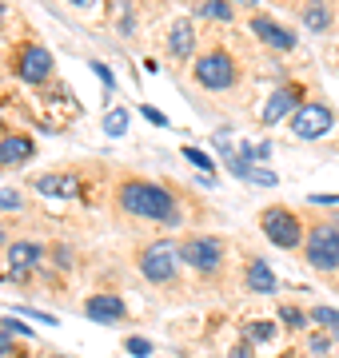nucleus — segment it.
I'll list each match as a JSON object with an SVG mask.
<instances>
[{
	"label": "nucleus",
	"instance_id": "f8f14e48",
	"mask_svg": "<svg viewBox=\"0 0 339 358\" xmlns=\"http://www.w3.org/2000/svg\"><path fill=\"white\" fill-rule=\"evenodd\" d=\"M32 155V140L28 136H4L0 140V164H25Z\"/></svg>",
	"mask_w": 339,
	"mask_h": 358
},
{
	"label": "nucleus",
	"instance_id": "b1692460",
	"mask_svg": "<svg viewBox=\"0 0 339 358\" xmlns=\"http://www.w3.org/2000/svg\"><path fill=\"white\" fill-rule=\"evenodd\" d=\"M184 155H188V159H192L196 167H204V171H212V167H216V164L208 159V155H204V152H196V148H184Z\"/></svg>",
	"mask_w": 339,
	"mask_h": 358
},
{
	"label": "nucleus",
	"instance_id": "20e7f679",
	"mask_svg": "<svg viewBox=\"0 0 339 358\" xmlns=\"http://www.w3.org/2000/svg\"><path fill=\"white\" fill-rule=\"evenodd\" d=\"M307 263L319 271L339 267V227H315L307 239Z\"/></svg>",
	"mask_w": 339,
	"mask_h": 358
},
{
	"label": "nucleus",
	"instance_id": "412c9836",
	"mask_svg": "<svg viewBox=\"0 0 339 358\" xmlns=\"http://www.w3.org/2000/svg\"><path fill=\"white\" fill-rule=\"evenodd\" d=\"M248 179H251V183H260V187H275V183H279V176H275V171H268V167H256V164L248 167Z\"/></svg>",
	"mask_w": 339,
	"mask_h": 358
},
{
	"label": "nucleus",
	"instance_id": "aec40b11",
	"mask_svg": "<svg viewBox=\"0 0 339 358\" xmlns=\"http://www.w3.org/2000/svg\"><path fill=\"white\" fill-rule=\"evenodd\" d=\"M124 128H128V112H124V108H112L108 120H104V131L108 136H124Z\"/></svg>",
	"mask_w": 339,
	"mask_h": 358
},
{
	"label": "nucleus",
	"instance_id": "dca6fc26",
	"mask_svg": "<svg viewBox=\"0 0 339 358\" xmlns=\"http://www.w3.org/2000/svg\"><path fill=\"white\" fill-rule=\"evenodd\" d=\"M36 259H40V247L36 243H13V247H8V263H13L16 271L36 267Z\"/></svg>",
	"mask_w": 339,
	"mask_h": 358
},
{
	"label": "nucleus",
	"instance_id": "c756f323",
	"mask_svg": "<svg viewBox=\"0 0 339 358\" xmlns=\"http://www.w3.org/2000/svg\"><path fill=\"white\" fill-rule=\"evenodd\" d=\"M284 322H287V327H303V315H296V310L284 307Z\"/></svg>",
	"mask_w": 339,
	"mask_h": 358
},
{
	"label": "nucleus",
	"instance_id": "1a4fd4ad",
	"mask_svg": "<svg viewBox=\"0 0 339 358\" xmlns=\"http://www.w3.org/2000/svg\"><path fill=\"white\" fill-rule=\"evenodd\" d=\"M84 315L96 322H120L124 319V303L112 299V294H92L88 303H84Z\"/></svg>",
	"mask_w": 339,
	"mask_h": 358
},
{
	"label": "nucleus",
	"instance_id": "cd10ccee",
	"mask_svg": "<svg viewBox=\"0 0 339 358\" xmlns=\"http://www.w3.org/2000/svg\"><path fill=\"white\" fill-rule=\"evenodd\" d=\"M92 72H96V76L104 80V88H112V84H116V80H112V72H108L104 64H92Z\"/></svg>",
	"mask_w": 339,
	"mask_h": 358
},
{
	"label": "nucleus",
	"instance_id": "bb28decb",
	"mask_svg": "<svg viewBox=\"0 0 339 358\" xmlns=\"http://www.w3.org/2000/svg\"><path fill=\"white\" fill-rule=\"evenodd\" d=\"M0 207H4V211H16V207H20V195L16 192H0Z\"/></svg>",
	"mask_w": 339,
	"mask_h": 358
},
{
	"label": "nucleus",
	"instance_id": "c9c22d12",
	"mask_svg": "<svg viewBox=\"0 0 339 358\" xmlns=\"http://www.w3.org/2000/svg\"><path fill=\"white\" fill-rule=\"evenodd\" d=\"M244 4H256V0H244Z\"/></svg>",
	"mask_w": 339,
	"mask_h": 358
},
{
	"label": "nucleus",
	"instance_id": "393cba45",
	"mask_svg": "<svg viewBox=\"0 0 339 358\" xmlns=\"http://www.w3.org/2000/svg\"><path fill=\"white\" fill-rule=\"evenodd\" d=\"M128 355L148 358V355H152V343H144V338H128Z\"/></svg>",
	"mask_w": 339,
	"mask_h": 358
},
{
	"label": "nucleus",
	"instance_id": "9b49d317",
	"mask_svg": "<svg viewBox=\"0 0 339 358\" xmlns=\"http://www.w3.org/2000/svg\"><path fill=\"white\" fill-rule=\"evenodd\" d=\"M296 100H300V88H296V84H287V88H279V92L272 96V100H268V108H263V120H268V124H279L284 115H291Z\"/></svg>",
	"mask_w": 339,
	"mask_h": 358
},
{
	"label": "nucleus",
	"instance_id": "72a5a7b5",
	"mask_svg": "<svg viewBox=\"0 0 339 358\" xmlns=\"http://www.w3.org/2000/svg\"><path fill=\"white\" fill-rule=\"evenodd\" d=\"M0 20H4V4H0Z\"/></svg>",
	"mask_w": 339,
	"mask_h": 358
},
{
	"label": "nucleus",
	"instance_id": "2eb2a0df",
	"mask_svg": "<svg viewBox=\"0 0 339 358\" xmlns=\"http://www.w3.org/2000/svg\"><path fill=\"white\" fill-rule=\"evenodd\" d=\"M36 192H44V195H76L80 192V183L72 176H40L36 179Z\"/></svg>",
	"mask_w": 339,
	"mask_h": 358
},
{
	"label": "nucleus",
	"instance_id": "5701e85b",
	"mask_svg": "<svg viewBox=\"0 0 339 358\" xmlns=\"http://www.w3.org/2000/svg\"><path fill=\"white\" fill-rule=\"evenodd\" d=\"M0 327H4V334H20V338H32V331H28L20 319H4Z\"/></svg>",
	"mask_w": 339,
	"mask_h": 358
},
{
	"label": "nucleus",
	"instance_id": "a211bd4d",
	"mask_svg": "<svg viewBox=\"0 0 339 358\" xmlns=\"http://www.w3.org/2000/svg\"><path fill=\"white\" fill-rule=\"evenodd\" d=\"M200 16L204 20H232V4L228 0H204L200 4Z\"/></svg>",
	"mask_w": 339,
	"mask_h": 358
},
{
	"label": "nucleus",
	"instance_id": "9d476101",
	"mask_svg": "<svg viewBox=\"0 0 339 358\" xmlns=\"http://www.w3.org/2000/svg\"><path fill=\"white\" fill-rule=\"evenodd\" d=\"M251 28H256V36H260L263 44H272V48H284V52H291V48H296V36H291L287 28L272 24L268 16H256V20H251Z\"/></svg>",
	"mask_w": 339,
	"mask_h": 358
},
{
	"label": "nucleus",
	"instance_id": "423d86ee",
	"mask_svg": "<svg viewBox=\"0 0 339 358\" xmlns=\"http://www.w3.org/2000/svg\"><path fill=\"white\" fill-rule=\"evenodd\" d=\"M331 124H335V115L327 112L324 103H303V108H296V115H291V128H296L300 140H319L324 131H331Z\"/></svg>",
	"mask_w": 339,
	"mask_h": 358
},
{
	"label": "nucleus",
	"instance_id": "2f4dec72",
	"mask_svg": "<svg viewBox=\"0 0 339 358\" xmlns=\"http://www.w3.org/2000/svg\"><path fill=\"white\" fill-rule=\"evenodd\" d=\"M8 355V338H4V334H0V358Z\"/></svg>",
	"mask_w": 339,
	"mask_h": 358
},
{
	"label": "nucleus",
	"instance_id": "0eeeda50",
	"mask_svg": "<svg viewBox=\"0 0 339 358\" xmlns=\"http://www.w3.org/2000/svg\"><path fill=\"white\" fill-rule=\"evenodd\" d=\"M16 72H20V80H25V84H44V80L53 76V52L40 48V44H28V48H20Z\"/></svg>",
	"mask_w": 339,
	"mask_h": 358
},
{
	"label": "nucleus",
	"instance_id": "c85d7f7f",
	"mask_svg": "<svg viewBox=\"0 0 339 358\" xmlns=\"http://www.w3.org/2000/svg\"><path fill=\"white\" fill-rule=\"evenodd\" d=\"M312 203H319V207H335V203H339V195H312Z\"/></svg>",
	"mask_w": 339,
	"mask_h": 358
},
{
	"label": "nucleus",
	"instance_id": "ddd939ff",
	"mask_svg": "<svg viewBox=\"0 0 339 358\" xmlns=\"http://www.w3.org/2000/svg\"><path fill=\"white\" fill-rule=\"evenodd\" d=\"M192 44H196V36H192V24H188V20H176V24H172V36H168L172 56L188 60V56H192Z\"/></svg>",
	"mask_w": 339,
	"mask_h": 358
},
{
	"label": "nucleus",
	"instance_id": "f257e3e1",
	"mask_svg": "<svg viewBox=\"0 0 339 358\" xmlns=\"http://www.w3.org/2000/svg\"><path fill=\"white\" fill-rule=\"evenodd\" d=\"M120 207L128 215L140 219H160V223H176V199L156 183H124L120 187Z\"/></svg>",
	"mask_w": 339,
	"mask_h": 358
},
{
	"label": "nucleus",
	"instance_id": "4be33fe9",
	"mask_svg": "<svg viewBox=\"0 0 339 358\" xmlns=\"http://www.w3.org/2000/svg\"><path fill=\"white\" fill-rule=\"evenodd\" d=\"M272 334H275L272 322H248V338L251 343H272Z\"/></svg>",
	"mask_w": 339,
	"mask_h": 358
},
{
	"label": "nucleus",
	"instance_id": "f3484780",
	"mask_svg": "<svg viewBox=\"0 0 339 358\" xmlns=\"http://www.w3.org/2000/svg\"><path fill=\"white\" fill-rule=\"evenodd\" d=\"M303 20H307V28L324 32V28L331 24V16H327V4H324V0H312V4L303 8Z\"/></svg>",
	"mask_w": 339,
	"mask_h": 358
},
{
	"label": "nucleus",
	"instance_id": "a878e982",
	"mask_svg": "<svg viewBox=\"0 0 339 358\" xmlns=\"http://www.w3.org/2000/svg\"><path fill=\"white\" fill-rule=\"evenodd\" d=\"M144 115H148V120H152L156 128H168V115H164V112H156L152 103H144Z\"/></svg>",
	"mask_w": 339,
	"mask_h": 358
},
{
	"label": "nucleus",
	"instance_id": "6e6552de",
	"mask_svg": "<svg viewBox=\"0 0 339 358\" xmlns=\"http://www.w3.org/2000/svg\"><path fill=\"white\" fill-rule=\"evenodd\" d=\"M180 259L188 263V267H196V271H216L220 267V243L216 239H188V243L180 247Z\"/></svg>",
	"mask_w": 339,
	"mask_h": 358
},
{
	"label": "nucleus",
	"instance_id": "4468645a",
	"mask_svg": "<svg viewBox=\"0 0 339 358\" xmlns=\"http://www.w3.org/2000/svg\"><path fill=\"white\" fill-rule=\"evenodd\" d=\"M248 287H251V291H260V294H272L275 291V275H272V267H268L263 259H251V263H248Z\"/></svg>",
	"mask_w": 339,
	"mask_h": 358
},
{
	"label": "nucleus",
	"instance_id": "7c9ffc66",
	"mask_svg": "<svg viewBox=\"0 0 339 358\" xmlns=\"http://www.w3.org/2000/svg\"><path fill=\"white\" fill-rule=\"evenodd\" d=\"M232 358H251V350H248V346H244V343H240V346H235V350H232Z\"/></svg>",
	"mask_w": 339,
	"mask_h": 358
},
{
	"label": "nucleus",
	"instance_id": "f704fd0d",
	"mask_svg": "<svg viewBox=\"0 0 339 358\" xmlns=\"http://www.w3.org/2000/svg\"><path fill=\"white\" fill-rule=\"evenodd\" d=\"M284 358H300V355H284Z\"/></svg>",
	"mask_w": 339,
	"mask_h": 358
},
{
	"label": "nucleus",
	"instance_id": "e433bc0d",
	"mask_svg": "<svg viewBox=\"0 0 339 358\" xmlns=\"http://www.w3.org/2000/svg\"><path fill=\"white\" fill-rule=\"evenodd\" d=\"M53 358H64V355H53Z\"/></svg>",
	"mask_w": 339,
	"mask_h": 358
},
{
	"label": "nucleus",
	"instance_id": "39448f33",
	"mask_svg": "<svg viewBox=\"0 0 339 358\" xmlns=\"http://www.w3.org/2000/svg\"><path fill=\"white\" fill-rule=\"evenodd\" d=\"M263 231H268V239H272L275 247H284V251H291V247L303 243L300 223H296V215L284 211V207H272V211L263 215Z\"/></svg>",
	"mask_w": 339,
	"mask_h": 358
},
{
	"label": "nucleus",
	"instance_id": "f03ea898",
	"mask_svg": "<svg viewBox=\"0 0 339 358\" xmlns=\"http://www.w3.org/2000/svg\"><path fill=\"white\" fill-rule=\"evenodd\" d=\"M196 80L204 84V88L212 92H228L235 84V60L228 56V52H208V56H200L196 60Z\"/></svg>",
	"mask_w": 339,
	"mask_h": 358
},
{
	"label": "nucleus",
	"instance_id": "7ed1b4c3",
	"mask_svg": "<svg viewBox=\"0 0 339 358\" xmlns=\"http://www.w3.org/2000/svg\"><path fill=\"white\" fill-rule=\"evenodd\" d=\"M176 267H180V247L168 243V239L152 243V247H148V251L140 255L144 279H152V282H168L172 275H176Z\"/></svg>",
	"mask_w": 339,
	"mask_h": 358
},
{
	"label": "nucleus",
	"instance_id": "473e14b6",
	"mask_svg": "<svg viewBox=\"0 0 339 358\" xmlns=\"http://www.w3.org/2000/svg\"><path fill=\"white\" fill-rule=\"evenodd\" d=\"M72 4H92V0H72Z\"/></svg>",
	"mask_w": 339,
	"mask_h": 358
},
{
	"label": "nucleus",
	"instance_id": "6ab92c4d",
	"mask_svg": "<svg viewBox=\"0 0 339 358\" xmlns=\"http://www.w3.org/2000/svg\"><path fill=\"white\" fill-rule=\"evenodd\" d=\"M312 319L319 322V327H327V331H331V334L339 338V310H331V307H315V310H312Z\"/></svg>",
	"mask_w": 339,
	"mask_h": 358
}]
</instances>
